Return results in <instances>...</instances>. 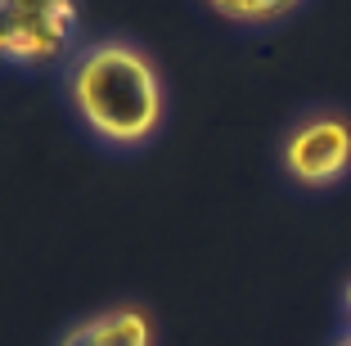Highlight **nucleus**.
<instances>
[{"instance_id":"f257e3e1","label":"nucleus","mask_w":351,"mask_h":346,"mask_svg":"<svg viewBox=\"0 0 351 346\" xmlns=\"http://www.w3.org/2000/svg\"><path fill=\"white\" fill-rule=\"evenodd\" d=\"M77 131L99 153L131 158L162 135L171 95L158 59L131 36H90L59 72Z\"/></svg>"},{"instance_id":"f03ea898","label":"nucleus","mask_w":351,"mask_h":346,"mask_svg":"<svg viewBox=\"0 0 351 346\" xmlns=\"http://www.w3.org/2000/svg\"><path fill=\"white\" fill-rule=\"evenodd\" d=\"M275 166L293 194H338L351 180V108L306 103L293 112L275 149Z\"/></svg>"},{"instance_id":"7ed1b4c3","label":"nucleus","mask_w":351,"mask_h":346,"mask_svg":"<svg viewBox=\"0 0 351 346\" xmlns=\"http://www.w3.org/2000/svg\"><path fill=\"white\" fill-rule=\"evenodd\" d=\"M86 0H0V68L19 77L63 72L86 41Z\"/></svg>"},{"instance_id":"20e7f679","label":"nucleus","mask_w":351,"mask_h":346,"mask_svg":"<svg viewBox=\"0 0 351 346\" xmlns=\"http://www.w3.org/2000/svg\"><path fill=\"white\" fill-rule=\"evenodd\" d=\"M54 346H158V324L140 301H113L68 324Z\"/></svg>"},{"instance_id":"39448f33","label":"nucleus","mask_w":351,"mask_h":346,"mask_svg":"<svg viewBox=\"0 0 351 346\" xmlns=\"http://www.w3.org/2000/svg\"><path fill=\"white\" fill-rule=\"evenodd\" d=\"M212 18L230 23V27L243 32H261V27H279L289 23L293 14H302L311 0H198Z\"/></svg>"},{"instance_id":"423d86ee","label":"nucleus","mask_w":351,"mask_h":346,"mask_svg":"<svg viewBox=\"0 0 351 346\" xmlns=\"http://www.w3.org/2000/svg\"><path fill=\"white\" fill-rule=\"evenodd\" d=\"M338 337L351 342V275L342 279V288H338Z\"/></svg>"},{"instance_id":"0eeeda50","label":"nucleus","mask_w":351,"mask_h":346,"mask_svg":"<svg viewBox=\"0 0 351 346\" xmlns=\"http://www.w3.org/2000/svg\"><path fill=\"white\" fill-rule=\"evenodd\" d=\"M333 346H351V342H347V337H333Z\"/></svg>"}]
</instances>
